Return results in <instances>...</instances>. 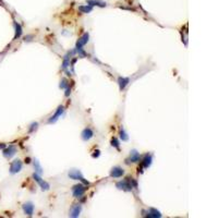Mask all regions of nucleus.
<instances>
[{"label": "nucleus", "instance_id": "1", "mask_svg": "<svg viewBox=\"0 0 218 218\" xmlns=\"http://www.w3.org/2000/svg\"><path fill=\"white\" fill-rule=\"evenodd\" d=\"M68 176H69V178L73 179V180H79L81 181L83 184H86V185H89V182L87 180H85V178L83 177V175H82V172L80 171V170L78 169H72L69 171V173H68Z\"/></svg>", "mask_w": 218, "mask_h": 218}, {"label": "nucleus", "instance_id": "2", "mask_svg": "<svg viewBox=\"0 0 218 218\" xmlns=\"http://www.w3.org/2000/svg\"><path fill=\"white\" fill-rule=\"evenodd\" d=\"M86 189H87V188H86V184H83V183L75 184V185H73V188H72V194L76 198H81V196H83V194L85 193Z\"/></svg>", "mask_w": 218, "mask_h": 218}, {"label": "nucleus", "instance_id": "3", "mask_svg": "<svg viewBox=\"0 0 218 218\" xmlns=\"http://www.w3.org/2000/svg\"><path fill=\"white\" fill-rule=\"evenodd\" d=\"M33 179H34L36 182L38 183V185L40 187V189L43 190V191H48L49 189H50V185H49L48 182H46V181L44 180V179H42V177H40V175H38V173H33Z\"/></svg>", "mask_w": 218, "mask_h": 218}, {"label": "nucleus", "instance_id": "4", "mask_svg": "<svg viewBox=\"0 0 218 218\" xmlns=\"http://www.w3.org/2000/svg\"><path fill=\"white\" fill-rule=\"evenodd\" d=\"M116 188L119 190H123V191H131L132 190V184H131V181L130 178H126L122 181H119L116 183Z\"/></svg>", "mask_w": 218, "mask_h": 218}, {"label": "nucleus", "instance_id": "5", "mask_svg": "<svg viewBox=\"0 0 218 218\" xmlns=\"http://www.w3.org/2000/svg\"><path fill=\"white\" fill-rule=\"evenodd\" d=\"M22 167H23V163L20 160V159H15L11 163V166H10V172L12 175H15L17 172H20L22 170Z\"/></svg>", "mask_w": 218, "mask_h": 218}, {"label": "nucleus", "instance_id": "6", "mask_svg": "<svg viewBox=\"0 0 218 218\" xmlns=\"http://www.w3.org/2000/svg\"><path fill=\"white\" fill-rule=\"evenodd\" d=\"M63 111H64V107L63 106H59L57 108V110H56V112H54V115L51 116V117L48 119V123H54V122H57V120L59 119V118L62 116Z\"/></svg>", "mask_w": 218, "mask_h": 218}, {"label": "nucleus", "instance_id": "7", "mask_svg": "<svg viewBox=\"0 0 218 218\" xmlns=\"http://www.w3.org/2000/svg\"><path fill=\"white\" fill-rule=\"evenodd\" d=\"M2 154L6 158L10 159V158L13 157V156L17 154V147H15L14 145H9L8 147H5Z\"/></svg>", "mask_w": 218, "mask_h": 218}, {"label": "nucleus", "instance_id": "8", "mask_svg": "<svg viewBox=\"0 0 218 218\" xmlns=\"http://www.w3.org/2000/svg\"><path fill=\"white\" fill-rule=\"evenodd\" d=\"M143 214L144 216H146V217H149V218H160L161 216H163L161 213L156 210V208H148L147 210H143Z\"/></svg>", "mask_w": 218, "mask_h": 218}, {"label": "nucleus", "instance_id": "9", "mask_svg": "<svg viewBox=\"0 0 218 218\" xmlns=\"http://www.w3.org/2000/svg\"><path fill=\"white\" fill-rule=\"evenodd\" d=\"M141 159V154L136 151V149H132L131 152H130V157L129 159H126V164L129 165L130 163H138L139 160Z\"/></svg>", "mask_w": 218, "mask_h": 218}, {"label": "nucleus", "instance_id": "10", "mask_svg": "<svg viewBox=\"0 0 218 218\" xmlns=\"http://www.w3.org/2000/svg\"><path fill=\"white\" fill-rule=\"evenodd\" d=\"M89 33H84L82 36H81L80 38H79V40L76 42V45H75V48H80V47H83L85 44L89 43Z\"/></svg>", "mask_w": 218, "mask_h": 218}, {"label": "nucleus", "instance_id": "11", "mask_svg": "<svg viewBox=\"0 0 218 218\" xmlns=\"http://www.w3.org/2000/svg\"><path fill=\"white\" fill-rule=\"evenodd\" d=\"M93 136H94V132L91 128H85L81 133V138L83 141H89Z\"/></svg>", "mask_w": 218, "mask_h": 218}, {"label": "nucleus", "instance_id": "12", "mask_svg": "<svg viewBox=\"0 0 218 218\" xmlns=\"http://www.w3.org/2000/svg\"><path fill=\"white\" fill-rule=\"evenodd\" d=\"M124 175V170L121 168V167H114L111 170H110V177L112 178H120Z\"/></svg>", "mask_w": 218, "mask_h": 218}, {"label": "nucleus", "instance_id": "13", "mask_svg": "<svg viewBox=\"0 0 218 218\" xmlns=\"http://www.w3.org/2000/svg\"><path fill=\"white\" fill-rule=\"evenodd\" d=\"M81 210H82V205L81 204H74L73 206L71 207V210H70V216L73 218H76L80 216Z\"/></svg>", "mask_w": 218, "mask_h": 218}, {"label": "nucleus", "instance_id": "14", "mask_svg": "<svg viewBox=\"0 0 218 218\" xmlns=\"http://www.w3.org/2000/svg\"><path fill=\"white\" fill-rule=\"evenodd\" d=\"M152 163H153L152 154H146V155L143 157V160H142V167H143V168H145V169H147V168H149V167H151Z\"/></svg>", "mask_w": 218, "mask_h": 218}, {"label": "nucleus", "instance_id": "15", "mask_svg": "<svg viewBox=\"0 0 218 218\" xmlns=\"http://www.w3.org/2000/svg\"><path fill=\"white\" fill-rule=\"evenodd\" d=\"M130 83V78H124V76H119L118 78V84H119V89L120 91H123L126 86Z\"/></svg>", "mask_w": 218, "mask_h": 218}, {"label": "nucleus", "instance_id": "16", "mask_svg": "<svg viewBox=\"0 0 218 218\" xmlns=\"http://www.w3.org/2000/svg\"><path fill=\"white\" fill-rule=\"evenodd\" d=\"M23 210L27 216H32L33 215V213H34V205L32 202H27L23 205Z\"/></svg>", "mask_w": 218, "mask_h": 218}, {"label": "nucleus", "instance_id": "17", "mask_svg": "<svg viewBox=\"0 0 218 218\" xmlns=\"http://www.w3.org/2000/svg\"><path fill=\"white\" fill-rule=\"evenodd\" d=\"M86 2L89 3V6H96V7H101V8H105L107 6L106 2H104V1H101V0H86Z\"/></svg>", "mask_w": 218, "mask_h": 218}, {"label": "nucleus", "instance_id": "18", "mask_svg": "<svg viewBox=\"0 0 218 218\" xmlns=\"http://www.w3.org/2000/svg\"><path fill=\"white\" fill-rule=\"evenodd\" d=\"M74 51H70V52H68V54L64 56V58H63V62H62V68L63 70H67L68 68H69V66H70V56H71L72 54H73Z\"/></svg>", "mask_w": 218, "mask_h": 218}, {"label": "nucleus", "instance_id": "19", "mask_svg": "<svg viewBox=\"0 0 218 218\" xmlns=\"http://www.w3.org/2000/svg\"><path fill=\"white\" fill-rule=\"evenodd\" d=\"M13 24H14V29H15L14 39H17V38L21 37V35H22V26L17 23V22H15V21H14V23H13Z\"/></svg>", "mask_w": 218, "mask_h": 218}, {"label": "nucleus", "instance_id": "20", "mask_svg": "<svg viewBox=\"0 0 218 218\" xmlns=\"http://www.w3.org/2000/svg\"><path fill=\"white\" fill-rule=\"evenodd\" d=\"M79 11H81L82 13H89L93 11V7L89 5H85V6H79Z\"/></svg>", "mask_w": 218, "mask_h": 218}, {"label": "nucleus", "instance_id": "21", "mask_svg": "<svg viewBox=\"0 0 218 218\" xmlns=\"http://www.w3.org/2000/svg\"><path fill=\"white\" fill-rule=\"evenodd\" d=\"M34 168L35 170H36V173H38V175H42V173H43V168H42L39 161H38L37 159L34 160Z\"/></svg>", "mask_w": 218, "mask_h": 218}, {"label": "nucleus", "instance_id": "22", "mask_svg": "<svg viewBox=\"0 0 218 218\" xmlns=\"http://www.w3.org/2000/svg\"><path fill=\"white\" fill-rule=\"evenodd\" d=\"M119 135H120V139H121L122 142H126V141H129V135L126 134V132L124 131V129H122V128L120 129Z\"/></svg>", "mask_w": 218, "mask_h": 218}, {"label": "nucleus", "instance_id": "23", "mask_svg": "<svg viewBox=\"0 0 218 218\" xmlns=\"http://www.w3.org/2000/svg\"><path fill=\"white\" fill-rule=\"evenodd\" d=\"M37 128H38V123H37V122H33V123L30 126L29 132L30 133H33L34 131H36V130H37Z\"/></svg>", "mask_w": 218, "mask_h": 218}, {"label": "nucleus", "instance_id": "24", "mask_svg": "<svg viewBox=\"0 0 218 218\" xmlns=\"http://www.w3.org/2000/svg\"><path fill=\"white\" fill-rule=\"evenodd\" d=\"M68 86H69V83H68V81H67L66 79H62V80L60 81L59 87H60V89H67Z\"/></svg>", "mask_w": 218, "mask_h": 218}, {"label": "nucleus", "instance_id": "25", "mask_svg": "<svg viewBox=\"0 0 218 218\" xmlns=\"http://www.w3.org/2000/svg\"><path fill=\"white\" fill-rule=\"evenodd\" d=\"M120 144H119V142H118V140L116 138H112L111 139V146L112 147H115V148H117V149H119L120 148V146H119Z\"/></svg>", "mask_w": 218, "mask_h": 218}, {"label": "nucleus", "instance_id": "26", "mask_svg": "<svg viewBox=\"0 0 218 218\" xmlns=\"http://www.w3.org/2000/svg\"><path fill=\"white\" fill-rule=\"evenodd\" d=\"M76 51H78V54H79V56H80V57H82V58L86 57V52L84 51L82 47H80V48H76Z\"/></svg>", "mask_w": 218, "mask_h": 218}, {"label": "nucleus", "instance_id": "27", "mask_svg": "<svg viewBox=\"0 0 218 218\" xmlns=\"http://www.w3.org/2000/svg\"><path fill=\"white\" fill-rule=\"evenodd\" d=\"M70 94H71V89H70L69 86H68V87L66 89V93H64V96H66V97H69Z\"/></svg>", "mask_w": 218, "mask_h": 218}, {"label": "nucleus", "instance_id": "28", "mask_svg": "<svg viewBox=\"0 0 218 218\" xmlns=\"http://www.w3.org/2000/svg\"><path fill=\"white\" fill-rule=\"evenodd\" d=\"M94 153H95V154H93V157H94V158L98 157V156L101 155V151H98V149H97V151H95Z\"/></svg>", "mask_w": 218, "mask_h": 218}, {"label": "nucleus", "instance_id": "29", "mask_svg": "<svg viewBox=\"0 0 218 218\" xmlns=\"http://www.w3.org/2000/svg\"><path fill=\"white\" fill-rule=\"evenodd\" d=\"M5 147H6L5 144H0V148H5Z\"/></svg>", "mask_w": 218, "mask_h": 218}, {"label": "nucleus", "instance_id": "30", "mask_svg": "<svg viewBox=\"0 0 218 218\" xmlns=\"http://www.w3.org/2000/svg\"><path fill=\"white\" fill-rule=\"evenodd\" d=\"M30 160H31V159H30V158H26V159H25V161H26V163H27V164L30 163Z\"/></svg>", "mask_w": 218, "mask_h": 218}]
</instances>
